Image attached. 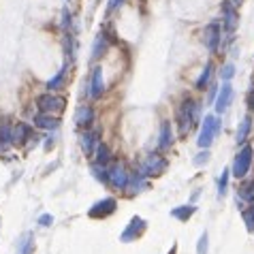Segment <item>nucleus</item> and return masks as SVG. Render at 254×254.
Segmentation results:
<instances>
[{"label":"nucleus","instance_id":"obj_41","mask_svg":"<svg viewBox=\"0 0 254 254\" xmlns=\"http://www.w3.org/2000/svg\"><path fill=\"white\" fill-rule=\"evenodd\" d=\"M66 2H70V0H66Z\"/></svg>","mask_w":254,"mask_h":254},{"label":"nucleus","instance_id":"obj_14","mask_svg":"<svg viewBox=\"0 0 254 254\" xmlns=\"http://www.w3.org/2000/svg\"><path fill=\"white\" fill-rule=\"evenodd\" d=\"M237 22H239V17H237V6L231 4V2H224V4H222V28L231 34V32H235Z\"/></svg>","mask_w":254,"mask_h":254},{"label":"nucleus","instance_id":"obj_18","mask_svg":"<svg viewBox=\"0 0 254 254\" xmlns=\"http://www.w3.org/2000/svg\"><path fill=\"white\" fill-rule=\"evenodd\" d=\"M11 145H13V124L2 120L0 122V152L9 150Z\"/></svg>","mask_w":254,"mask_h":254},{"label":"nucleus","instance_id":"obj_10","mask_svg":"<svg viewBox=\"0 0 254 254\" xmlns=\"http://www.w3.org/2000/svg\"><path fill=\"white\" fill-rule=\"evenodd\" d=\"M233 86H231V81H224L220 90H218V96H216V103H214V107H216V114L218 116H222L224 111H227L231 107V103H233Z\"/></svg>","mask_w":254,"mask_h":254},{"label":"nucleus","instance_id":"obj_25","mask_svg":"<svg viewBox=\"0 0 254 254\" xmlns=\"http://www.w3.org/2000/svg\"><path fill=\"white\" fill-rule=\"evenodd\" d=\"M75 52H77V43H75V37L73 34H64V62L73 64L75 60Z\"/></svg>","mask_w":254,"mask_h":254},{"label":"nucleus","instance_id":"obj_23","mask_svg":"<svg viewBox=\"0 0 254 254\" xmlns=\"http://www.w3.org/2000/svg\"><path fill=\"white\" fill-rule=\"evenodd\" d=\"M196 214V205H178V207H173L171 209V216L175 218V220H180V222H188L190 218H192Z\"/></svg>","mask_w":254,"mask_h":254},{"label":"nucleus","instance_id":"obj_4","mask_svg":"<svg viewBox=\"0 0 254 254\" xmlns=\"http://www.w3.org/2000/svg\"><path fill=\"white\" fill-rule=\"evenodd\" d=\"M167 167H169V162L160 152H150L143 158V162H141V171H143L147 178H158V175L167 171Z\"/></svg>","mask_w":254,"mask_h":254},{"label":"nucleus","instance_id":"obj_29","mask_svg":"<svg viewBox=\"0 0 254 254\" xmlns=\"http://www.w3.org/2000/svg\"><path fill=\"white\" fill-rule=\"evenodd\" d=\"M239 199H244L248 203H254V180L246 182V184L239 188Z\"/></svg>","mask_w":254,"mask_h":254},{"label":"nucleus","instance_id":"obj_12","mask_svg":"<svg viewBox=\"0 0 254 254\" xmlns=\"http://www.w3.org/2000/svg\"><path fill=\"white\" fill-rule=\"evenodd\" d=\"M32 137H37V135H34L32 126L28 122H15L13 124V145H17V147L28 145V141H30Z\"/></svg>","mask_w":254,"mask_h":254},{"label":"nucleus","instance_id":"obj_6","mask_svg":"<svg viewBox=\"0 0 254 254\" xmlns=\"http://www.w3.org/2000/svg\"><path fill=\"white\" fill-rule=\"evenodd\" d=\"M37 107L41 114H49V116H58L64 111V98H60V96H56L54 92H47V94H41L37 98Z\"/></svg>","mask_w":254,"mask_h":254},{"label":"nucleus","instance_id":"obj_20","mask_svg":"<svg viewBox=\"0 0 254 254\" xmlns=\"http://www.w3.org/2000/svg\"><path fill=\"white\" fill-rule=\"evenodd\" d=\"M32 252H34V233L28 231L17 239L15 254H32Z\"/></svg>","mask_w":254,"mask_h":254},{"label":"nucleus","instance_id":"obj_22","mask_svg":"<svg viewBox=\"0 0 254 254\" xmlns=\"http://www.w3.org/2000/svg\"><path fill=\"white\" fill-rule=\"evenodd\" d=\"M250 130H252V118L246 116V118H242V122H239V126H237V132H235V141L239 145H244L246 141H248Z\"/></svg>","mask_w":254,"mask_h":254},{"label":"nucleus","instance_id":"obj_24","mask_svg":"<svg viewBox=\"0 0 254 254\" xmlns=\"http://www.w3.org/2000/svg\"><path fill=\"white\" fill-rule=\"evenodd\" d=\"M211 75H214V64H211V62H207V64L203 66L201 75L196 77V81H194V88H196V90H205L207 86H211V83H209Z\"/></svg>","mask_w":254,"mask_h":254},{"label":"nucleus","instance_id":"obj_7","mask_svg":"<svg viewBox=\"0 0 254 254\" xmlns=\"http://www.w3.org/2000/svg\"><path fill=\"white\" fill-rule=\"evenodd\" d=\"M222 24L220 22H209L203 28V45H205L211 54H216L222 43Z\"/></svg>","mask_w":254,"mask_h":254},{"label":"nucleus","instance_id":"obj_27","mask_svg":"<svg viewBox=\"0 0 254 254\" xmlns=\"http://www.w3.org/2000/svg\"><path fill=\"white\" fill-rule=\"evenodd\" d=\"M92 175L101 182V184L109 186V173H107V165H101V162H94L92 165Z\"/></svg>","mask_w":254,"mask_h":254},{"label":"nucleus","instance_id":"obj_11","mask_svg":"<svg viewBox=\"0 0 254 254\" xmlns=\"http://www.w3.org/2000/svg\"><path fill=\"white\" fill-rule=\"evenodd\" d=\"M88 90H90V98H94V101L105 94L103 66H92V73H90V81H88Z\"/></svg>","mask_w":254,"mask_h":254},{"label":"nucleus","instance_id":"obj_15","mask_svg":"<svg viewBox=\"0 0 254 254\" xmlns=\"http://www.w3.org/2000/svg\"><path fill=\"white\" fill-rule=\"evenodd\" d=\"M171 145H173L171 122H169V120H162V122H160V132H158V150L167 152V150H171Z\"/></svg>","mask_w":254,"mask_h":254},{"label":"nucleus","instance_id":"obj_17","mask_svg":"<svg viewBox=\"0 0 254 254\" xmlns=\"http://www.w3.org/2000/svg\"><path fill=\"white\" fill-rule=\"evenodd\" d=\"M68 62H64V66H62L58 73H56L52 79H47V92H56V90H60V88H64V81H66V73H68Z\"/></svg>","mask_w":254,"mask_h":254},{"label":"nucleus","instance_id":"obj_3","mask_svg":"<svg viewBox=\"0 0 254 254\" xmlns=\"http://www.w3.org/2000/svg\"><path fill=\"white\" fill-rule=\"evenodd\" d=\"M252 160H254V147L250 143H244L242 147H239V152L235 154L231 175L235 180H244L246 175L250 173V169H252Z\"/></svg>","mask_w":254,"mask_h":254},{"label":"nucleus","instance_id":"obj_19","mask_svg":"<svg viewBox=\"0 0 254 254\" xmlns=\"http://www.w3.org/2000/svg\"><path fill=\"white\" fill-rule=\"evenodd\" d=\"M109 43H111V41L105 37V32H98V37L94 39V43H92V62H96L101 56L107 54Z\"/></svg>","mask_w":254,"mask_h":254},{"label":"nucleus","instance_id":"obj_1","mask_svg":"<svg viewBox=\"0 0 254 254\" xmlns=\"http://www.w3.org/2000/svg\"><path fill=\"white\" fill-rule=\"evenodd\" d=\"M178 118H180V135L184 137V135H188V132L194 128L196 124H199V120H201L199 103L192 101V98H186V101L182 103L180 111H178Z\"/></svg>","mask_w":254,"mask_h":254},{"label":"nucleus","instance_id":"obj_5","mask_svg":"<svg viewBox=\"0 0 254 254\" xmlns=\"http://www.w3.org/2000/svg\"><path fill=\"white\" fill-rule=\"evenodd\" d=\"M107 173H109V186L111 188H116V190L128 188L130 171L126 169V165H124L122 160H116L111 167H107Z\"/></svg>","mask_w":254,"mask_h":254},{"label":"nucleus","instance_id":"obj_32","mask_svg":"<svg viewBox=\"0 0 254 254\" xmlns=\"http://www.w3.org/2000/svg\"><path fill=\"white\" fill-rule=\"evenodd\" d=\"M207 250H209V239H207V231H203L199 244H196V254H207Z\"/></svg>","mask_w":254,"mask_h":254},{"label":"nucleus","instance_id":"obj_36","mask_svg":"<svg viewBox=\"0 0 254 254\" xmlns=\"http://www.w3.org/2000/svg\"><path fill=\"white\" fill-rule=\"evenodd\" d=\"M39 224H41V227H52V224H54V216L52 214H43L39 218Z\"/></svg>","mask_w":254,"mask_h":254},{"label":"nucleus","instance_id":"obj_37","mask_svg":"<svg viewBox=\"0 0 254 254\" xmlns=\"http://www.w3.org/2000/svg\"><path fill=\"white\" fill-rule=\"evenodd\" d=\"M218 90H220V86H211V90H209V103H216V94H218Z\"/></svg>","mask_w":254,"mask_h":254},{"label":"nucleus","instance_id":"obj_16","mask_svg":"<svg viewBox=\"0 0 254 254\" xmlns=\"http://www.w3.org/2000/svg\"><path fill=\"white\" fill-rule=\"evenodd\" d=\"M79 143H81V150L83 154L90 158L94 154L96 150V145H98V132H92V130H83V135L79 139Z\"/></svg>","mask_w":254,"mask_h":254},{"label":"nucleus","instance_id":"obj_34","mask_svg":"<svg viewBox=\"0 0 254 254\" xmlns=\"http://www.w3.org/2000/svg\"><path fill=\"white\" fill-rule=\"evenodd\" d=\"M209 158H211V156H209V152H207V150H203V152L199 154V156H194V165H196V167H201V165H207V162H209Z\"/></svg>","mask_w":254,"mask_h":254},{"label":"nucleus","instance_id":"obj_30","mask_svg":"<svg viewBox=\"0 0 254 254\" xmlns=\"http://www.w3.org/2000/svg\"><path fill=\"white\" fill-rule=\"evenodd\" d=\"M229 178H231V169H224V171L220 173V178H218V196L227 194V188H229Z\"/></svg>","mask_w":254,"mask_h":254},{"label":"nucleus","instance_id":"obj_38","mask_svg":"<svg viewBox=\"0 0 254 254\" xmlns=\"http://www.w3.org/2000/svg\"><path fill=\"white\" fill-rule=\"evenodd\" d=\"M248 109L254 111V88L250 90V94H248Z\"/></svg>","mask_w":254,"mask_h":254},{"label":"nucleus","instance_id":"obj_21","mask_svg":"<svg viewBox=\"0 0 254 254\" xmlns=\"http://www.w3.org/2000/svg\"><path fill=\"white\" fill-rule=\"evenodd\" d=\"M34 126L41 130H56L60 126V120L49 116V114H39L37 118H34Z\"/></svg>","mask_w":254,"mask_h":254},{"label":"nucleus","instance_id":"obj_26","mask_svg":"<svg viewBox=\"0 0 254 254\" xmlns=\"http://www.w3.org/2000/svg\"><path fill=\"white\" fill-rule=\"evenodd\" d=\"M60 28H62V32H64V34H73L75 32V28H73V13H70L66 6L60 13Z\"/></svg>","mask_w":254,"mask_h":254},{"label":"nucleus","instance_id":"obj_39","mask_svg":"<svg viewBox=\"0 0 254 254\" xmlns=\"http://www.w3.org/2000/svg\"><path fill=\"white\" fill-rule=\"evenodd\" d=\"M45 147H47V150H52V147H54V139H47L45 141Z\"/></svg>","mask_w":254,"mask_h":254},{"label":"nucleus","instance_id":"obj_28","mask_svg":"<svg viewBox=\"0 0 254 254\" xmlns=\"http://www.w3.org/2000/svg\"><path fill=\"white\" fill-rule=\"evenodd\" d=\"M94 154H96V162H101V165H107L111 160V150L107 147V143H103V141H98Z\"/></svg>","mask_w":254,"mask_h":254},{"label":"nucleus","instance_id":"obj_35","mask_svg":"<svg viewBox=\"0 0 254 254\" xmlns=\"http://www.w3.org/2000/svg\"><path fill=\"white\" fill-rule=\"evenodd\" d=\"M122 4H124V0H109L107 2V15H111V13H114L116 9H120Z\"/></svg>","mask_w":254,"mask_h":254},{"label":"nucleus","instance_id":"obj_8","mask_svg":"<svg viewBox=\"0 0 254 254\" xmlns=\"http://www.w3.org/2000/svg\"><path fill=\"white\" fill-rule=\"evenodd\" d=\"M145 231H147V222H145L141 216H132L130 222L126 224V229L122 231V235H120V239H122V244L137 242V239L143 237Z\"/></svg>","mask_w":254,"mask_h":254},{"label":"nucleus","instance_id":"obj_2","mask_svg":"<svg viewBox=\"0 0 254 254\" xmlns=\"http://www.w3.org/2000/svg\"><path fill=\"white\" fill-rule=\"evenodd\" d=\"M222 130V120L214 116V114H209L203 118V122H201V130H199V139H196V145L201 147V150H207V147L214 143V139L216 135Z\"/></svg>","mask_w":254,"mask_h":254},{"label":"nucleus","instance_id":"obj_40","mask_svg":"<svg viewBox=\"0 0 254 254\" xmlns=\"http://www.w3.org/2000/svg\"><path fill=\"white\" fill-rule=\"evenodd\" d=\"M231 2H233V4H235V6H237V4H242V2H244V0H231Z\"/></svg>","mask_w":254,"mask_h":254},{"label":"nucleus","instance_id":"obj_31","mask_svg":"<svg viewBox=\"0 0 254 254\" xmlns=\"http://www.w3.org/2000/svg\"><path fill=\"white\" fill-rule=\"evenodd\" d=\"M242 218H244V222H246V229H248L250 233H254V203L250 207H246L242 211Z\"/></svg>","mask_w":254,"mask_h":254},{"label":"nucleus","instance_id":"obj_13","mask_svg":"<svg viewBox=\"0 0 254 254\" xmlns=\"http://www.w3.org/2000/svg\"><path fill=\"white\" fill-rule=\"evenodd\" d=\"M94 120H96V116H94V109L90 107V105H79V107H77V111H75V124L79 126V128L88 130L90 126L94 124Z\"/></svg>","mask_w":254,"mask_h":254},{"label":"nucleus","instance_id":"obj_33","mask_svg":"<svg viewBox=\"0 0 254 254\" xmlns=\"http://www.w3.org/2000/svg\"><path fill=\"white\" fill-rule=\"evenodd\" d=\"M233 75H235V66H233L231 62H229V64H224V66H222L220 77H222V81H231V79H233Z\"/></svg>","mask_w":254,"mask_h":254},{"label":"nucleus","instance_id":"obj_9","mask_svg":"<svg viewBox=\"0 0 254 254\" xmlns=\"http://www.w3.org/2000/svg\"><path fill=\"white\" fill-rule=\"evenodd\" d=\"M116 209H118V201H116V199H111V196H107V199L96 201L94 205L90 207L88 216H90V218H94V220H105V218H109Z\"/></svg>","mask_w":254,"mask_h":254}]
</instances>
